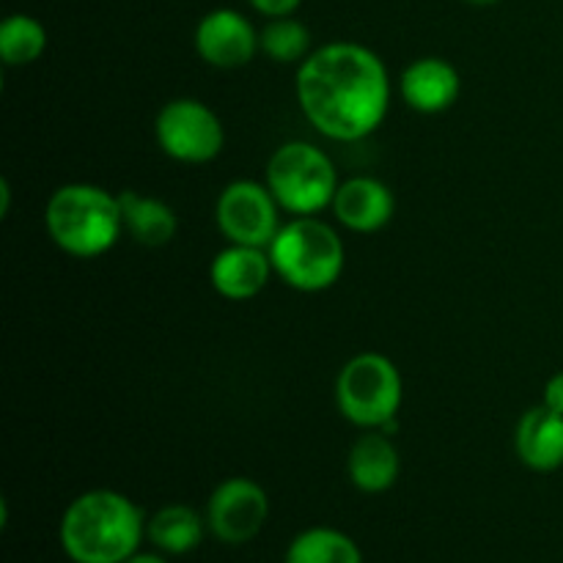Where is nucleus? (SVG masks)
I'll use <instances>...</instances> for the list:
<instances>
[{"mask_svg": "<svg viewBox=\"0 0 563 563\" xmlns=\"http://www.w3.org/2000/svg\"><path fill=\"white\" fill-rule=\"evenodd\" d=\"M124 563H168V561L159 559V555H132V559Z\"/></svg>", "mask_w": 563, "mask_h": 563, "instance_id": "nucleus-23", "label": "nucleus"}, {"mask_svg": "<svg viewBox=\"0 0 563 563\" xmlns=\"http://www.w3.org/2000/svg\"><path fill=\"white\" fill-rule=\"evenodd\" d=\"M405 399L401 372L379 352H361L341 366L335 379L339 412L357 429H379L390 434L399 429V410Z\"/></svg>", "mask_w": 563, "mask_h": 563, "instance_id": "nucleus-5", "label": "nucleus"}, {"mask_svg": "<svg viewBox=\"0 0 563 563\" xmlns=\"http://www.w3.org/2000/svg\"><path fill=\"white\" fill-rule=\"evenodd\" d=\"M330 209L344 229L355 234H374L390 223L396 212V198L385 181L374 176H352L341 181Z\"/></svg>", "mask_w": 563, "mask_h": 563, "instance_id": "nucleus-12", "label": "nucleus"}, {"mask_svg": "<svg viewBox=\"0 0 563 563\" xmlns=\"http://www.w3.org/2000/svg\"><path fill=\"white\" fill-rule=\"evenodd\" d=\"M146 533L163 553L185 555L192 548H198L203 539V522L196 509L190 506H163L152 520L146 522Z\"/></svg>", "mask_w": 563, "mask_h": 563, "instance_id": "nucleus-17", "label": "nucleus"}, {"mask_svg": "<svg viewBox=\"0 0 563 563\" xmlns=\"http://www.w3.org/2000/svg\"><path fill=\"white\" fill-rule=\"evenodd\" d=\"M465 3H471V5H495V3H500V0H465Z\"/></svg>", "mask_w": 563, "mask_h": 563, "instance_id": "nucleus-24", "label": "nucleus"}, {"mask_svg": "<svg viewBox=\"0 0 563 563\" xmlns=\"http://www.w3.org/2000/svg\"><path fill=\"white\" fill-rule=\"evenodd\" d=\"M273 258L267 247L231 245L223 247L209 264V284L225 300H253L262 295L273 275Z\"/></svg>", "mask_w": 563, "mask_h": 563, "instance_id": "nucleus-11", "label": "nucleus"}, {"mask_svg": "<svg viewBox=\"0 0 563 563\" xmlns=\"http://www.w3.org/2000/svg\"><path fill=\"white\" fill-rule=\"evenodd\" d=\"M47 49V31L36 16L11 14L0 25V58L5 66H27Z\"/></svg>", "mask_w": 563, "mask_h": 563, "instance_id": "nucleus-19", "label": "nucleus"}, {"mask_svg": "<svg viewBox=\"0 0 563 563\" xmlns=\"http://www.w3.org/2000/svg\"><path fill=\"white\" fill-rule=\"evenodd\" d=\"M542 405L550 407V410H555L559 416H563V372L553 374V377L548 379V385H544Z\"/></svg>", "mask_w": 563, "mask_h": 563, "instance_id": "nucleus-22", "label": "nucleus"}, {"mask_svg": "<svg viewBox=\"0 0 563 563\" xmlns=\"http://www.w3.org/2000/svg\"><path fill=\"white\" fill-rule=\"evenodd\" d=\"M297 102L319 135L355 143L383 126L390 108V75L374 49L330 42L297 69Z\"/></svg>", "mask_w": 563, "mask_h": 563, "instance_id": "nucleus-1", "label": "nucleus"}, {"mask_svg": "<svg viewBox=\"0 0 563 563\" xmlns=\"http://www.w3.org/2000/svg\"><path fill=\"white\" fill-rule=\"evenodd\" d=\"M269 498L251 478H229L209 498L207 522L225 544H245L264 528Z\"/></svg>", "mask_w": 563, "mask_h": 563, "instance_id": "nucleus-9", "label": "nucleus"}, {"mask_svg": "<svg viewBox=\"0 0 563 563\" xmlns=\"http://www.w3.org/2000/svg\"><path fill=\"white\" fill-rule=\"evenodd\" d=\"M121 203V220H124V231L132 234V240L141 242L146 247H163L168 245L179 229V218L174 209L165 201L152 196H143L137 190L119 192Z\"/></svg>", "mask_w": 563, "mask_h": 563, "instance_id": "nucleus-16", "label": "nucleus"}, {"mask_svg": "<svg viewBox=\"0 0 563 563\" xmlns=\"http://www.w3.org/2000/svg\"><path fill=\"white\" fill-rule=\"evenodd\" d=\"M273 269L280 280L297 291H324L344 273V242L335 229L317 214L291 218L280 225L273 245L267 247Z\"/></svg>", "mask_w": 563, "mask_h": 563, "instance_id": "nucleus-4", "label": "nucleus"}, {"mask_svg": "<svg viewBox=\"0 0 563 563\" xmlns=\"http://www.w3.org/2000/svg\"><path fill=\"white\" fill-rule=\"evenodd\" d=\"M44 225L49 240L75 258L102 256L124 234L119 196L86 181H71L49 196Z\"/></svg>", "mask_w": 563, "mask_h": 563, "instance_id": "nucleus-3", "label": "nucleus"}, {"mask_svg": "<svg viewBox=\"0 0 563 563\" xmlns=\"http://www.w3.org/2000/svg\"><path fill=\"white\" fill-rule=\"evenodd\" d=\"M154 137L159 148L176 163L203 165L212 163L225 143L220 115L201 99H170L163 104L154 121Z\"/></svg>", "mask_w": 563, "mask_h": 563, "instance_id": "nucleus-7", "label": "nucleus"}, {"mask_svg": "<svg viewBox=\"0 0 563 563\" xmlns=\"http://www.w3.org/2000/svg\"><path fill=\"white\" fill-rule=\"evenodd\" d=\"M302 0H251L253 9L258 11V14L264 16H291L297 11V5H300Z\"/></svg>", "mask_w": 563, "mask_h": 563, "instance_id": "nucleus-21", "label": "nucleus"}, {"mask_svg": "<svg viewBox=\"0 0 563 563\" xmlns=\"http://www.w3.org/2000/svg\"><path fill=\"white\" fill-rule=\"evenodd\" d=\"M399 471L401 456L390 434L379 432V429H363V434L352 443L350 456H346L350 482L361 493L377 495L394 487Z\"/></svg>", "mask_w": 563, "mask_h": 563, "instance_id": "nucleus-14", "label": "nucleus"}, {"mask_svg": "<svg viewBox=\"0 0 563 563\" xmlns=\"http://www.w3.org/2000/svg\"><path fill=\"white\" fill-rule=\"evenodd\" d=\"M196 53L214 69H240L258 53V33L234 9H214L198 22Z\"/></svg>", "mask_w": 563, "mask_h": 563, "instance_id": "nucleus-10", "label": "nucleus"}, {"mask_svg": "<svg viewBox=\"0 0 563 563\" xmlns=\"http://www.w3.org/2000/svg\"><path fill=\"white\" fill-rule=\"evenodd\" d=\"M258 49L275 64H302L311 55V31L295 16H273L258 31Z\"/></svg>", "mask_w": 563, "mask_h": 563, "instance_id": "nucleus-20", "label": "nucleus"}, {"mask_svg": "<svg viewBox=\"0 0 563 563\" xmlns=\"http://www.w3.org/2000/svg\"><path fill=\"white\" fill-rule=\"evenodd\" d=\"M267 181L275 201L295 218L319 214L333 207L339 174L328 154L306 141H289L269 154Z\"/></svg>", "mask_w": 563, "mask_h": 563, "instance_id": "nucleus-6", "label": "nucleus"}, {"mask_svg": "<svg viewBox=\"0 0 563 563\" xmlns=\"http://www.w3.org/2000/svg\"><path fill=\"white\" fill-rule=\"evenodd\" d=\"M517 456L537 473H553L563 465V416L539 405L522 412L515 434Z\"/></svg>", "mask_w": 563, "mask_h": 563, "instance_id": "nucleus-15", "label": "nucleus"}, {"mask_svg": "<svg viewBox=\"0 0 563 563\" xmlns=\"http://www.w3.org/2000/svg\"><path fill=\"white\" fill-rule=\"evenodd\" d=\"M286 563H363L361 550L333 528H308L289 544Z\"/></svg>", "mask_w": 563, "mask_h": 563, "instance_id": "nucleus-18", "label": "nucleus"}, {"mask_svg": "<svg viewBox=\"0 0 563 563\" xmlns=\"http://www.w3.org/2000/svg\"><path fill=\"white\" fill-rule=\"evenodd\" d=\"M218 229L231 245L269 247L280 231V203L262 181H231L214 207Z\"/></svg>", "mask_w": 563, "mask_h": 563, "instance_id": "nucleus-8", "label": "nucleus"}, {"mask_svg": "<svg viewBox=\"0 0 563 563\" xmlns=\"http://www.w3.org/2000/svg\"><path fill=\"white\" fill-rule=\"evenodd\" d=\"M146 533L141 509L113 489H91L69 504L60 544L75 563H124Z\"/></svg>", "mask_w": 563, "mask_h": 563, "instance_id": "nucleus-2", "label": "nucleus"}, {"mask_svg": "<svg viewBox=\"0 0 563 563\" xmlns=\"http://www.w3.org/2000/svg\"><path fill=\"white\" fill-rule=\"evenodd\" d=\"M399 93L418 113H443V110H449L460 99L462 77L451 60L427 55V58L412 60L401 71Z\"/></svg>", "mask_w": 563, "mask_h": 563, "instance_id": "nucleus-13", "label": "nucleus"}]
</instances>
